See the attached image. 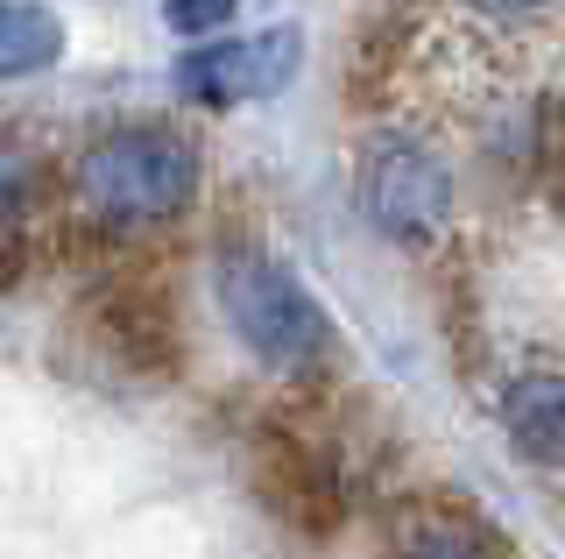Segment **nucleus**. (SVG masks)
<instances>
[{
  "instance_id": "10",
  "label": "nucleus",
  "mask_w": 565,
  "mask_h": 559,
  "mask_svg": "<svg viewBox=\"0 0 565 559\" xmlns=\"http://www.w3.org/2000/svg\"><path fill=\"white\" fill-rule=\"evenodd\" d=\"M43 205V156L14 135H0V234H14Z\"/></svg>"
},
{
  "instance_id": "7",
  "label": "nucleus",
  "mask_w": 565,
  "mask_h": 559,
  "mask_svg": "<svg viewBox=\"0 0 565 559\" xmlns=\"http://www.w3.org/2000/svg\"><path fill=\"white\" fill-rule=\"evenodd\" d=\"M502 432L544 475H565V376L558 369H523L502 390Z\"/></svg>"
},
{
  "instance_id": "3",
  "label": "nucleus",
  "mask_w": 565,
  "mask_h": 559,
  "mask_svg": "<svg viewBox=\"0 0 565 559\" xmlns=\"http://www.w3.org/2000/svg\"><path fill=\"white\" fill-rule=\"evenodd\" d=\"M361 213L396 249H431L452 220V170L411 135H382L361 156Z\"/></svg>"
},
{
  "instance_id": "1",
  "label": "nucleus",
  "mask_w": 565,
  "mask_h": 559,
  "mask_svg": "<svg viewBox=\"0 0 565 559\" xmlns=\"http://www.w3.org/2000/svg\"><path fill=\"white\" fill-rule=\"evenodd\" d=\"M199 199V149L163 120H135V128L99 135L78 156V205L99 226H163Z\"/></svg>"
},
{
  "instance_id": "2",
  "label": "nucleus",
  "mask_w": 565,
  "mask_h": 559,
  "mask_svg": "<svg viewBox=\"0 0 565 559\" xmlns=\"http://www.w3.org/2000/svg\"><path fill=\"white\" fill-rule=\"evenodd\" d=\"M220 305L247 340V355L276 376H311L332 355V319L326 305L297 284V270H282L262 249H226L220 255Z\"/></svg>"
},
{
  "instance_id": "8",
  "label": "nucleus",
  "mask_w": 565,
  "mask_h": 559,
  "mask_svg": "<svg viewBox=\"0 0 565 559\" xmlns=\"http://www.w3.org/2000/svg\"><path fill=\"white\" fill-rule=\"evenodd\" d=\"M403 559H509V546L473 517V503H417L403 517Z\"/></svg>"
},
{
  "instance_id": "12",
  "label": "nucleus",
  "mask_w": 565,
  "mask_h": 559,
  "mask_svg": "<svg viewBox=\"0 0 565 559\" xmlns=\"http://www.w3.org/2000/svg\"><path fill=\"white\" fill-rule=\"evenodd\" d=\"M481 14H494V22H516V14H530V8H544V0H473Z\"/></svg>"
},
{
  "instance_id": "6",
  "label": "nucleus",
  "mask_w": 565,
  "mask_h": 559,
  "mask_svg": "<svg viewBox=\"0 0 565 559\" xmlns=\"http://www.w3.org/2000/svg\"><path fill=\"white\" fill-rule=\"evenodd\" d=\"M93 319H99L106 347H114L128 369H141V376L184 369V326H177V312L156 298L149 284H114V291L93 305Z\"/></svg>"
},
{
  "instance_id": "5",
  "label": "nucleus",
  "mask_w": 565,
  "mask_h": 559,
  "mask_svg": "<svg viewBox=\"0 0 565 559\" xmlns=\"http://www.w3.org/2000/svg\"><path fill=\"white\" fill-rule=\"evenodd\" d=\"M305 64V36L297 29H262V36H234V43H205L177 64V85L205 107H241V99H269L297 78Z\"/></svg>"
},
{
  "instance_id": "11",
  "label": "nucleus",
  "mask_w": 565,
  "mask_h": 559,
  "mask_svg": "<svg viewBox=\"0 0 565 559\" xmlns=\"http://www.w3.org/2000/svg\"><path fill=\"white\" fill-rule=\"evenodd\" d=\"M241 0H163V22L177 29V36H212V29L234 22Z\"/></svg>"
},
{
  "instance_id": "9",
  "label": "nucleus",
  "mask_w": 565,
  "mask_h": 559,
  "mask_svg": "<svg viewBox=\"0 0 565 559\" xmlns=\"http://www.w3.org/2000/svg\"><path fill=\"white\" fill-rule=\"evenodd\" d=\"M64 57V29L50 8L35 0H0V78H29V72H50Z\"/></svg>"
},
{
  "instance_id": "4",
  "label": "nucleus",
  "mask_w": 565,
  "mask_h": 559,
  "mask_svg": "<svg viewBox=\"0 0 565 559\" xmlns=\"http://www.w3.org/2000/svg\"><path fill=\"white\" fill-rule=\"evenodd\" d=\"M255 496L297 538H332L347 524V482L332 467V453H318L297 432H262L255 440Z\"/></svg>"
}]
</instances>
